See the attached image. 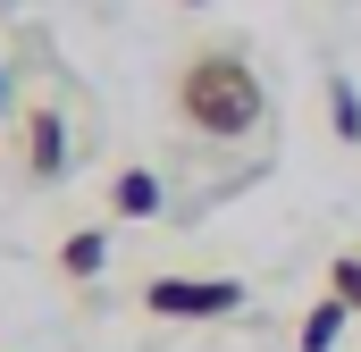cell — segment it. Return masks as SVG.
Returning <instances> with one entry per match:
<instances>
[{
	"label": "cell",
	"mask_w": 361,
	"mask_h": 352,
	"mask_svg": "<svg viewBox=\"0 0 361 352\" xmlns=\"http://www.w3.org/2000/svg\"><path fill=\"white\" fill-rule=\"evenodd\" d=\"M101 260H109V235H101V227H76V235L59 244V268H68V277H101Z\"/></svg>",
	"instance_id": "obj_6"
},
{
	"label": "cell",
	"mask_w": 361,
	"mask_h": 352,
	"mask_svg": "<svg viewBox=\"0 0 361 352\" xmlns=\"http://www.w3.org/2000/svg\"><path fill=\"white\" fill-rule=\"evenodd\" d=\"M109 210H118V218H152V210H160V176L152 168H118L109 176Z\"/></svg>",
	"instance_id": "obj_4"
},
{
	"label": "cell",
	"mask_w": 361,
	"mask_h": 352,
	"mask_svg": "<svg viewBox=\"0 0 361 352\" xmlns=\"http://www.w3.org/2000/svg\"><path fill=\"white\" fill-rule=\"evenodd\" d=\"M0 118H8V76H0Z\"/></svg>",
	"instance_id": "obj_9"
},
{
	"label": "cell",
	"mask_w": 361,
	"mask_h": 352,
	"mask_svg": "<svg viewBox=\"0 0 361 352\" xmlns=\"http://www.w3.org/2000/svg\"><path fill=\"white\" fill-rule=\"evenodd\" d=\"M169 118L193 143H252L269 126V84L244 42H185L169 68Z\"/></svg>",
	"instance_id": "obj_1"
},
{
	"label": "cell",
	"mask_w": 361,
	"mask_h": 352,
	"mask_svg": "<svg viewBox=\"0 0 361 352\" xmlns=\"http://www.w3.org/2000/svg\"><path fill=\"white\" fill-rule=\"evenodd\" d=\"M345 319H353V310H345L336 294H319V302H311V319H302V352H336Z\"/></svg>",
	"instance_id": "obj_5"
},
{
	"label": "cell",
	"mask_w": 361,
	"mask_h": 352,
	"mask_svg": "<svg viewBox=\"0 0 361 352\" xmlns=\"http://www.w3.org/2000/svg\"><path fill=\"white\" fill-rule=\"evenodd\" d=\"M185 8H210V0H185Z\"/></svg>",
	"instance_id": "obj_10"
},
{
	"label": "cell",
	"mask_w": 361,
	"mask_h": 352,
	"mask_svg": "<svg viewBox=\"0 0 361 352\" xmlns=\"http://www.w3.org/2000/svg\"><path fill=\"white\" fill-rule=\"evenodd\" d=\"M68 176V118L59 101H25V184H59Z\"/></svg>",
	"instance_id": "obj_3"
},
{
	"label": "cell",
	"mask_w": 361,
	"mask_h": 352,
	"mask_svg": "<svg viewBox=\"0 0 361 352\" xmlns=\"http://www.w3.org/2000/svg\"><path fill=\"white\" fill-rule=\"evenodd\" d=\"M328 294H336V302H345V310L361 319V252H345V260L328 268Z\"/></svg>",
	"instance_id": "obj_7"
},
{
	"label": "cell",
	"mask_w": 361,
	"mask_h": 352,
	"mask_svg": "<svg viewBox=\"0 0 361 352\" xmlns=\"http://www.w3.org/2000/svg\"><path fill=\"white\" fill-rule=\"evenodd\" d=\"M143 310L152 319H227V310H244V285L235 277H152Z\"/></svg>",
	"instance_id": "obj_2"
},
{
	"label": "cell",
	"mask_w": 361,
	"mask_h": 352,
	"mask_svg": "<svg viewBox=\"0 0 361 352\" xmlns=\"http://www.w3.org/2000/svg\"><path fill=\"white\" fill-rule=\"evenodd\" d=\"M328 109H336V134L361 143V101H353V84H328Z\"/></svg>",
	"instance_id": "obj_8"
}]
</instances>
